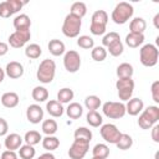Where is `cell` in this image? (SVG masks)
Instances as JSON below:
<instances>
[{
	"instance_id": "6da1fadb",
	"label": "cell",
	"mask_w": 159,
	"mask_h": 159,
	"mask_svg": "<svg viewBox=\"0 0 159 159\" xmlns=\"http://www.w3.org/2000/svg\"><path fill=\"white\" fill-rule=\"evenodd\" d=\"M56 75V63L53 60H43L36 71V77L41 83H51Z\"/></svg>"
},
{
	"instance_id": "7a4b0ae2",
	"label": "cell",
	"mask_w": 159,
	"mask_h": 159,
	"mask_svg": "<svg viewBox=\"0 0 159 159\" xmlns=\"http://www.w3.org/2000/svg\"><path fill=\"white\" fill-rule=\"evenodd\" d=\"M133 12H134V9L129 2H125V1L118 2L112 11V20L117 25H123L132 19Z\"/></svg>"
},
{
	"instance_id": "3957f363",
	"label": "cell",
	"mask_w": 159,
	"mask_h": 159,
	"mask_svg": "<svg viewBox=\"0 0 159 159\" xmlns=\"http://www.w3.org/2000/svg\"><path fill=\"white\" fill-rule=\"evenodd\" d=\"M159 120V107L148 106L142 111V114L138 118V125L142 129H150Z\"/></svg>"
},
{
	"instance_id": "277c9868",
	"label": "cell",
	"mask_w": 159,
	"mask_h": 159,
	"mask_svg": "<svg viewBox=\"0 0 159 159\" xmlns=\"http://www.w3.org/2000/svg\"><path fill=\"white\" fill-rule=\"evenodd\" d=\"M107 22H108V14L104 10L94 11L91 17V26H89L91 34L96 35V36L103 35L106 32Z\"/></svg>"
},
{
	"instance_id": "5b68a950",
	"label": "cell",
	"mask_w": 159,
	"mask_h": 159,
	"mask_svg": "<svg viewBox=\"0 0 159 159\" xmlns=\"http://www.w3.org/2000/svg\"><path fill=\"white\" fill-rule=\"evenodd\" d=\"M158 58H159V51H158L155 45L147 43V45L142 46V48L139 50L140 63L143 66H145V67L155 66L158 63Z\"/></svg>"
},
{
	"instance_id": "8992f818",
	"label": "cell",
	"mask_w": 159,
	"mask_h": 159,
	"mask_svg": "<svg viewBox=\"0 0 159 159\" xmlns=\"http://www.w3.org/2000/svg\"><path fill=\"white\" fill-rule=\"evenodd\" d=\"M82 27V20L72 14H68L65 20H63V25H62V34L66 37H77L80 35Z\"/></svg>"
},
{
	"instance_id": "52a82bcc",
	"label": "cell",
	"mask_w": 159,
	"mask_h": 159,
	"mask_svg": "<svg viewBox=\"0 0 159 159\" xmlns=\"http://www.w3.org/2000/svg\"><path fill=\"white\" fill-rule=\"evenodd\" d=\"M102 111H103V114L107 118L119 119V118H123L124 114H125V104H123L122 102L108 101V102L103 103Z\"/></svg>"
},
{
	"instance_id": "ba28073f",
	"label": "cell",
	"mask_w": 159,
	"mask_h": 159,
	"mask_svg": "<svg viewBox=\"0 0 159 159\" xmlns=\"http://www.w3.org/2000/svg\"><path fill=\"white\" fill-rule=\"evenodd\" d=\"M118 97L120 101H129L134 92V81L132 78H118L116 82Z\"/></svg>"
},
{
	"instance_id": "9c48e42d",
	"label": "cell",
	"mask_w": 159,
	"mask_h": 159,
	"mask_svg": "<svg viewBox=\"0 0 159 159\" xmlns=\"http://www.w3.org/2000/svg\"><path fill=\"white\" fill-rule=\"evenodd\" d=\"M89 149V142L83 139H75L68 149L70 159H83Z\"/></svg>"
},
{
	"instance_id": "30bf717a",
	"label": "cell",
	"mask_w": 159,
	"mask_h": 159,
	"mask_svg": "<svg viewBox=\"0 0 159 159\" xmlns=\"http://www.w3.org/2000/svg\"><path fill=\"white\" fill-rule=\"evenodd\" d=\"M63 66H65L66 71L70 72V73L77 72L81 67V56H80V53L75 50H70V51L65 52Z\"/></svg>"
},
{
	"instance_id": "8fae6325",
	"label": "cell",
	"mask_w": 159,
	"mask_h": 159,
	"mask_svg": "<svg viewBox=\"0 0 159 159\" xmlns=\"http://www.w3.org/2000/svg\"><path fill=\"white\" fill-rule=\"evenodd\" d=\"M31 39V32L30 29L26 30H15L10 36H9V45L14 48H20L27 43V41Z\"/></svg>"
},
{
	"instance_id": "7c38bea8",
	"label": "cell",
	"mask_w": 159,
	"mask_h": 159,
	"mask_svg": "<svg viewBox=\"0 0 159 159\" xmlns=\"http://www.w3.org/2000/svg\"><path fill=\"white\" fill-rule=\"evenodd\" d=\"M101 137L109 144H116L120 137V130L112 123H107V124H102L101 129H99Z\"/></svg>"
},
{
	"instance_id": "4fadbf2b",
	"label": "cell",
	"mask_w": 159,
	"mask_h": 159,
	"mask_svg": "<svg viewBox=\"0 0 159 159\" xmlns=\"http://www.w3.org/2000/svg\"><path fill=\"white\" fill-rule=\"evenodd\" d=\"M26 118L32 124H39L43 119V109L39 104H30L26 109Z\"/></svg>"
},
{
	"instance_id": "5bb4252c",
	"label": "cell",
	"mask_w": 159,
	"mask_h": 159,
	"mask_svg": "<svg viewBox=\"0 0 159 159\" xmlns=\"http://www.w3.org/2000/svg\"><path fill=\"white\" fill-rule=\"evenodd\" d=\"M5 75L12 80H16V78H20L22 75H24V66L17 62V61H11L6 65V68H5Z\"/></svg>"
},
{
	"instance_id": "9a60e30c",
	"label": "cell",
	"mask_w": 159,
	"mask_h": 159,
	"mask_svg": "<svg viewBox=\"0 0 159 159\" xmlns=\"http://www.w3.org/2000/svg\"><path fill=\"white\" fill-rule=\"evenodd\" d=\"M22 137L20 135V134H17V133H10V134H7L6 137H5V142H4V144H5V148H6V150H12V152H15L16 149H19L21 145H22Z\"/></svg>"
},
{
	"instance_id": "2e32d148",
	"label": "cell",
	"mask_w": 159,
	"mask_h": 159,
	"mask_svg": "<svg viewBox=\"0 0 159 159\" xmlns=\"http://www.w3.org/2000/svg\"><path fill=\"white\" fill-rule=\"evenodd\" d=\"M144 109V103L140 98H130L125 104V113L129 116H138Z\"/></svg>"
},
{
	"instance_id": "e0dca14e",
	"label": "cell",
	"mask_w": 159,
	"mask_h": 159,
	"mask_svg": "<svg viewBox=\"0 0 159 159\" xmlns=\"http://www.w3.org/2000/svg\"><path fill=\"white\" fill-rule=\"evenodd\" d=\"M46 111L51 117L58 118V117H61L63 114L65 108L57 99H51V101H48L46 103Z\"/></svg>"
},
{
	"instance_id": "ac0fdd59",
	"label": "cell",
	"mask_w": 159,
	"mask_h": 159,
	"mask_svg": "<svg viewBox=\"0 0 159 159\" xmlns=\"http://www.w3.org/2000/svg\"><path fill=\"white\" fill-rule=\"evenodd\" d=\"M1 104L5 107V108H15L17 104H19V96L17 93L15 92H6L1 96Z\"/></svg>"
},
{
	"instance_id": "d6986e66",
	"label": "cell",
	"mask_w": 159,
	"mask_h": 159,
	"mask_svg": "<svg viewBox=\"0 0 159 159\" xmlns=\"http://www.w3.org/2000/svg\"><path fill=\"white\" fill-rule=\"evenodd\" d=\"M48 51L51 55L53 56H61L66 52V47H65V43L61 41V40H57V39H53V40H50L48 45Z\"/></svg>"
},
{
	"instance_id": "ffe728a7",
	"label": "cell",
	"mask_w": 159,
	"mask_h": 159,
	"mask_svg": "<svg viewBox=\"0 0 159 159\" xmlns=\"http://www.w3.org/2000/svg\"><path fill=\"white\" fill-rule=\"evenodd\" d=\"M145 37H144V34H134V32H129L127 36H125V43L127 46L132 47V48H137L139 47L143 42H144Z\"/></svg>"
},
{
	"instance_id": "44dd1931",
	"label": "cell",
	"mask_w": 159,
	"mask_h": 159,
	"mask_svg": "<svg viewBox=\"0 0 159 159\" xmlns=\"http://www.w3.org/2000/svg\"><path fill=\"white\" fill-rule=\"evenodd\" d=\"M66 114L68 116V118L71 119H78L81 118V116L83 114V108L80 103L77 102H72L68 103V107L66 108Z\"/></svg>"
},
{
	"instance_id": "7402d4cb",
	"label": "cell",
	"mask_w": 159,
	"mask_h": 159,
	"mask_svg": "<svg viewBox=\"0 0 159 159\" xmlns=\"http://www.w3.org/2000/svg\"><path fill=\"white\" fill-rule=\"evenodd\" d=\"M31 20L26 14H20L14 19V27L15 30H26L30 29Z\"/></svg>"
},
{
	"instance_id": "603a6c76",
	"label": "cell",
	"mask_w": 159,
	"mask_h": 159,
	"mask_svg": "<svg viewBox=\"0 0 159 159\" xmlns=\"http://www.w3.org/2000/svg\"><path fill=\"white\" fill-rule=\"evenodd\" d=\"M145 29H147V22L143 17H134L129 24V30L130 32L134 34H144Z\"/></svg>"
},
{
	"instance_id": "cb8c5ba5",
	"label": "cell",
	"mask_w": 159,
	"mask_h": 159,
	"mask_svg": "<svg viewBox=\"0 0 159 159\" xmlns=\"http://www.w3.org/2000/svg\"><path fill=\"white\" fill-rule=\"evenodd\" d=\"M134 73L133 66L128 62H123L117 67V76L118 78H132Z\"/></svg>"
},
{
	"instance_id": "d4e9b609",
	"label": "cell",
	"mask_w": 159,
	"mask_h": 159,
	"mask_svg": "<svg viewBox=\"0 0 159 159\" xmlns=\"http://www.w3.org/2000/svg\"><path fill=\"white\" fill-rule=\"evenodd\" d=\"M92 154H93V158H97V159H107L108 155H109V148H108V145H106L103 143H98V144H96L93 147Z\"/></svg>"
},
{
	"instance_id": "484cf974",
	"label": "cell",
	"mask_w": 159,
	"mask_h": 159,
	"mask_svg": "<svg viewBox=\"0 0 159 159\" xmlns=\"http://www.w3.org/2000/svg\"><path fill=\"white\" fill-rule=\"evenodd\" d=\"M75 97V93L71 88L68 87H63L61 88L58 92H57V101L61 103V104H65V103H70Z\"/></svg>"
},
{
	"instance_id": "4316f807",
	"label": "cell",
	"mask_w": 159,
	"mask_h": 159,
	"mask_svg": "<svg viewBox=\"0 0 159 159\" xmlns=\"http://www.w3.org/2000/svg\"><path fill=\"white\" fill-rule=\"evenodd\" d=\"M42 147L48 152L56 150L60 147V139L55 135H46L45 138H42Z\"/></svg>"
},
{
	"instance_id": "83f0119b",
	"label": "cell",
	"mask_w": 159,
	"mask_h": 159,
	"mask_svg": "<svg viewBox=\"0 0 159 159\" xmlns=\"http://www.w3.org/2000/svg\"><path fill=\"white\" fill-rule=\"evenodd\" d=\"M31 96H32L34 101L41 103V102H45V101L48 98V91H47L45 87H42V86H36V87L32 89Z\"/></svg>"
},
{
	"instance_id": "f1b7e54d",
	"label": "cell",
	"mask_w": 159,
	"mask_h": 159,
	"mask_svg": "<svg viewBox=\"0 0 159 159\" xmlns=\"http://www.w3.org/2000/svg\"><path fill=\"white\" fill-rule=\"evenodd\" d=\"M86 119H87V123L91 127H94V128L102 125V123H103V118L97 111H88V113L86 116Z\"/></svg>"
},
{
	"instance_id": "f546056e",
	"label": "cell",
	"mask_w": 159,
	"mask_h": 159,
	"mask_svg": "<svg viewBox=\"0 0 159 159\" xmlns=\"http://www.w3.org/2000/svg\"><path fill=\"white\" fill-rule=\"evenodd\" d=\"M70 14H72V15L80 17V19H82V17L87 14V6H86V4L82 2V1H76V2H73V4L71 5V11H70Z\"/></svg>"
},
{
	"instance_id": "4dcf8cb0",
	"label": "cell",
	"mask_w": 159,
	"mask_h": 159,
	"mask_svg": "<svg viewBox=\"0 0 159 159\" xmlns=\"http://www.w3.org/2000/svg\"><path fill=\"white\" fill-rule=\"evenodd\" d=\"M41 53H42V50H41L40 45H37V43H30V45H27L26 48H25V55H26V57H27V58H31V60L39 58V57L41 56Z\"/></svg>"
},
{
	"instance_id": "1f68e13d",
	"label": "cell",
	"mask_w": 159,
	"mask_h": 159,
	"mask_svg": "<svg viewBox=\"0 0 159 159\" xmlns=\"http://www.w3.org/2000/svg\"><path fill=\"white\" fill-rule=\"evenodd\" d=\"M41 129L42 132L46 134V135H53L57 129H58V125L56 123L55 119H46L42 122V125H41Z\"/></svg>"
},
{
	"instance_id": "d6a6232c",
	"label": "cell",
	"mask_w": 159,
	"mask_h": 159,
	"mask_svg": "<svg viewBox=\"0 0 159 159\" xmlns=\"http://www.w3.org/2000/svg\"><path fill=\"white\" fill-rule=\"evenodd\" d=\"M24 140L26 142V144L34 147V145L39 144V143L42 140V137H41V134H40L37 130H29V132L25 133Z\"/></svg>"
},
{
	"instance_id": "836d02e7",
	"label": "cell",
	"mask_w": 159,
	"mask_h": 159,
	"mask_svg": "<svg viewBox=\"0 0 159 159\" xmlns=\"http://www.w3.org/2000/svg\"><path fill=\"white\" fill-rule=\"evenodd\" d=\"M116 145L120 150H127V149H129L133 145V139H132V137L129 134L122 133L120 137H119V139H118V142L116 143Z\"/></svg>"
},
{
	"instance_id": "e575fe53",
	"label": "cell",
	"mask_w": 159,
	"mask_h": 159,
	"mask_svg": "<svg viewBox=\"0 0 159 159\" xmlns=\"http://www.w3.org/2000/svg\"><path fill=\"white\" fill-rule=\"evenodd\" d=\"M101 104H102L101 98H99L98 96H94V94L87 96L86 99H84V106H86V108H87L88 111H96V109L99 108Z\"/></svg>"
},
{
	"instance_id": "d590c367",
	"label": "cell",
	"mask_w": 159,
	"mask_h": 159,
	"mask_svg": "<svg viewBox=\"0 0 159 159\" xmlns=\"http://www.w3.org/2000/svg\"><path fill=\"white\" fill-rule=\"evenodd\" d=\"M19 155L21 159H34V157L36 155V150L32 145L25 144L19 148Z\"/></svg>"
},
{
	"instance_id": "8d00e7d4",
	"label": "cell",
	"mask_w": 159,
	"mask_h": 159,
	"mask_svg": "<svg viewBox=\"0 0 159 159\" xmlns=\"http://www.w3.org/2000/svg\"><path fill=\"white\" fill-rule=\"evenodd\" d=\"M123 50H124V46L120 40H117L114 42H112L108 47H107V52H109V55H112L113 57H118L123 53Z\"/></svg>"
},
{
	"instance_id": "74e56055",
	"label": "cell",
	"mask_w": 159,
	"mask_h": 159,
	"mask_svg": "<svg viewBox=\"0 0 159 159\" xmlns=\"http://www.w3.org/2000/svg\"><path fill=\"white\" fill-rule=\"evenodd\" d=\"M107 50L103 47V46H96V47H93L92 48V51H91V56H92V58L96 61V62H102V61H104L106 60V57H107Z\"/></svg>"
},
{
	"instance_id": "f35d334b",
	"label": "cell",
	"mask_w": 159,
	"mask_h": 159,
	"mask_svg": "<svg viewBox=\"0 0 159 159\" xmlns=\"http://www.w3.org/2000/svg\"><path fill=\"white\" fill-rule=\"evenodd\" d=\"M73 137H75V139H83V140L91 142L92 140V132L86 127H78L75 130Z\"/></svg>"
},
{
	"instance_id": "ab89813d",
	"label": "cell",
	"mask_w": 159,
	"mask_h": 159,
	"mask_svg": "<svg viewBox=\"0 0 159 159\" xmlns=\"http://www.w3.org/2000/svg\"><path fill=\"white\" fill-rule=\"evenodd\" d=\"M77 45L81 47V48H84V50H92L94 47V40L91 37V36H87V35H82L77 39Z\"/></svg>"
},
{
	"instance_id": "60d3db41",
	"label": "cell",
	"mask_w": 159,
	"mask_h": 159,
	"mask_svg": "<svg viewBox=\"0 0 159 159\" xmlns=\"http://www.w3.org/2000/svg\"><path fill=\"white\" fill-rule=\"evenodd\" d=\"M117 40H120V37H119V34H118V32H116V31H111V32L106 34V35L103 36V39H102L103 47H104V46H106V47H108L112 42H114V41H117Z\"/></svg>"
},
{
	"instance_id": "b9f144b4",
	"label": "cell",
	"mask_w": 159,
	"mask_h": 159,
	"mask_svg": "<svg viewBox=\"0 0 159 159\" xmlns=\"http://www.w3.org/2000/svg\"><path fill=\"white\" fill-rule=\"evenodd\" d=\"M6 2L12 14H16L17 11H20L22 6L26 4V1H21V0H6Z\"/></svg>"
},
{
	"instance_id": "7bdbcfd3",
	"label": "cell",
	"mask_w": 159,
	"mask_h": 159,
	"mask_svg": "<svg viewBox=\"0 0 159 159\" xmlns=\"http://www.w3.org/2000/svg\"><path fill=\"white\" fill-rule=\"evenodd\" d=\"M150 92H152V98L155 103H159V81H154L152 83L150 87Z\"/></svg>"
},
{
	"instance_id": "ee69618b",
	"label": "cell",
	"mask_w": 159,
	"mask_h": 159,
	"mask_svg": "<svg viewBox=\"0 0 159 159\" xmlns=\"http://www.w3.org/2000/svg\"><path fill=\"white\" fill-rule=\"evenodd\" d=\"M11 15H12V12H11V10H10V7H9V5H7V2H6V1L0 2V16L4 17V19H7V17H10Z\"/></svg>"
},
{
	"instance_id": "f6af8a7d",
	"label": "cell",
	"mask_w": 159,
	"mask_h": 159,
	"mask_svg": "<svg viewBox=\"0 0 159 159\" xmlns=\"http://www.w3.org/2000/svg\"><path fill=\"white\" fill-rule=\"evenodd\" d=\"M7 130H9V124L7 122L0 117V137L2 135H6L7 134Z\"/></svg>"
},
{
	"instance_id": "bcb514c9",
	"label": "cell",
	"mask_w": 159,
	"mask_h": 159,
	"mask_svg": "<svg viewBox=\"0 0 159 159\" xmlns=\"http://www.w3.org/2000/svg\"><path fill=\"white\" fill-rule=\"evenodd\" d=\"M0 159H19V157L12 150H5V152L1 153V158Z\"/></svg>"
},
{
	"instance_id": "7dc6e473",
	"label": "cell",
	"mask_w": 159,
	"mask_h": 159,
	"mask_svg": "<svg viewBox=\"0 0 159 159\" xmlns=\"http://www.w3.org/2000/svg\"><path fill=\"white\" fill-rule=\"evenodd\" d=\"M152 139L155 143H159V124H154L152 127Z\"/></svg>"
},
{
	"instance_id": "c3c4849f",
	"label": "cell",
	"mask_w": 159,
	"mask_h": 159,
	"mask_svg": "<svg viewBox=\"0 0 159 159\" xmlns=\"http://www.w3.org/2000/svg\"><path fill=\"white\" fill-rule=\"evenodd\" d=\"M9 51V45L6 42L0 41V56H5Z\"/></svg>"
},
{
	"instance_id": "681fc988",
	"label": "cell",
	"mask_w": 159,
	"mask_h": 159,
	"mask_svg": "<svg viewBox=\"0 0 159 159\" xmlns=\"http://www.w3.org/2000/svg\"><path fill=\"white\" fill-rule=\"evenodd\" d=\"M37 159H56V158H55V155H53L52 153L48 152V153H43V154H41Z\"/></svg>"
},
{
	"instance_id": "f907efd6",
	"label": "cell",
	"mask_w": 159,
	"mask_h": 159,
	"mask_svg": "<svg viewBox=\"0 0 159 159\" xmlns=\"http://www.w3.org/2000/svg\"><path fill=\"white\" fill-rule=\"evenodd\" d=\"M154 27L155 29H159V14H157L155 16H154Z\"/></svg>"
},
{
	"instance_id": "816d5d0a",
	"label": "cell",
	"mask_w": 159,
	"mask_h": 159,
	"mask_svg": "<svg viewBox=\"0 0 159 159\" xmlns=\"http://www.w3.org/2000/svg\"><path fill=\"white\" fill-rule=\"evenodd\" d=\"M5 76H6V75H5V70H2V68L0 67V83H1L2 81H4Z\"/></svg>"
},
{
	"instance_id": "f5cc1de1",
	"label": "cell",
	"mask_w": 159,
	"mask_h": 159,
	"mask_svg": "<svg viewBox=\"0 0 159 159\" xmlns=\"http://www.w3.org/2000/svg\"><path fill=\"white\" fill-rule=\"evenodd\" d=\"M0 149H1V144H0Z\"/></svg>"
},
{
	"instance_id": "db71d44e",
	"label": "cell",
	"mask_w": 159,
	"mask_h": 159,
	"mask_svg": "<svg viewBox=\"0 0 159 159\" xmlns=\"http://www.w3.org/2000/svg\"><path fill=\"white\" fill-rule=\"evenodd\" d=\"M92 159H97V158H92Z\"/></svg>"
}]
</instances>
